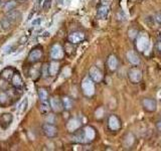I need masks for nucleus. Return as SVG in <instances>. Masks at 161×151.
<instances>
[{"label": "nucleus", "mask_w": 161, "mask_h": 151, "mask_svg": "<svg viewBox=\"0 0 161 151\" xmlns=\"http://www.w3.org/2000/svg\"><path fill=\"white\" fill-rule=\"evenodd\" d=\"M82 89L86 96L91 97L95 94V85L91 78H86L82 82Z\"/></svg>", "instance_id": "1"}, {"label": "nucleus", "mask_w": 161, "mask_h": 151, "mask_svg": "<svg viewBox=\"0 0 161 151\" xmlns=\"http://www.w3.org/2000/svg\"><path fill=\"white\" fill-rule=\"evenodd\" d=\"M42 131L45 134V136L49 137V138H53V137H56L58 135V129L53 124H49V123L43 124Z\"/></svg>", "instance_id": "2"}, {"label": "nucleus", "mask_w": 161, "mask_h": 151, "mask_svg": "<svg viewBox=\"0 0 161 151\" xmlns=\"http://www.w3.org/2000/svg\"><path fill=\"white\" fill-rule=\"evenodd\" d=\"M142 105L145 110L148 111V112H154L157 109V103H156L155 100L151 99V98H145L142 101Z\"/></svg>", "instance_id": "3"}, {"label": "nucleus", "mask_w": 161, "mask_h": 151, "mask_svg": "<svg viewBox=\"0 0 161 151\" xmlns=\"http://www.w3.org/2000/svg\"><path fill=\"white\" fill-rule=\"evenodd\" d=\"M51 56L53 60H60L64 56V49L60 45H54L51 49Z\"/></svg>", "instance_id": "4"}, {"label": "nucleus", "mask_w": 161, "mask_h": 151, "mask_svg": "<svg viewBox=\"0 0 161 151\" xmlns=\"http://www.w3.org/2000/svg\"><path fill=\"white\" fill-rule=\"evenodd\" d=\"M128 76L132 83H139L142 80V72L138 69H131L128 72Z\"/></svg>", "instance_id": "5"}, {"label": "nucleus", "mask_w": 161, "mask_h": 151, "mask_svg": "<svg viewBox=\"0 0 161 151\" xmlns=\"http://www.w3.org/2000/svg\"><path fill=\"white\" fill-rule=\"evenodd\" d=\"M148 45H149V39L146 36H139L138 39H137V43L136 47L138 49L139 51H144V50L147 49Z\"/></svg>", "instance_id": "6"}, {"label": "nucleus", "mask_w": 161, "mask_h": 151, "mask_svg": "<svg viewBox=\"0 0 161 151\" xmlns=\"http://www.w3.org/2000/svg\"><path fill=\"white\" fill-rule=\"evenodd\" d=\"M90 77L94 82H101L103 80V74L97 67H92L90 70Z\"/></svg>", "instance_id": "7"}, {"label": "nucleus", "mask_w": 161, "mask_h": 151, "mask_svg": "<svg viewBox=\"0 0 161 151\" xmlns=\"http://www.w3.org/2000/svg\"><path fill=\"white\" fill-rule=\"evenodd\" d=\"M109 128L111 129L112 131H117L120 129V120H119V118L117 117V116L115 115H111L110 118H109Z\"/></svg>", "instance_id": "8"}, {"label": "nucleus", "mask_w": 161, "mask_h": 151, "mask_svg": "<svg viewBox=\"0 0 161 151\" xmlns=\"http://www.w3.org/2000/svg\"><path fill=\"white\" fill-rule=\"evenodd\" d=\"M41 56H42V51H41V49H34L29 52V54H28V61L31 63L38 62L41 58Z\"/></svg>", "instance_id": "9"}, {"label": "nucleus", "mask_w": 161, "mask_h": 151, "mask_svg": "<svg viewBox=\"0 0 161 151\" xmlns=\"http://www.w3.org/2000/svg\"><path fill=\"white\" fill-rule=\"evenodd\" d=\"M109 12H110V9H109L108 6H106V5L100 6L97 10V18L99 19V20H105L108 17Z\"/></svg>", "instance_id": "10"}, {"label": "nucleus", "mask_w": 161, "mask_h": 151, "mask_svg": "<svg viewBox=\"0 0 161 151\" xmlns=\"http://www.w3.org/2000/svg\"><path fill=\"white\" fill-rule=\"evenodd\" d=\"M85 39V34L80 31H76L73 32L69 35V40L71 43H80Z\"/></svg>", "instance_id": "11"}, {"label": "nucleus", "mask_w": 161, "mask_h": 151, "mask_svg": "<svg viewBox=\"0 0 161 151\" xmlns=\"http://www.w3.org/2000/svg\"><path fill=\"white\" fill-rule=\"evenodd\" d=\"M11 84L15 89H21L23 86L22 79L18 73H14L11 77Z\"/></svg>", "instance_id": "12"}, {"label": "nucleus", "mask_w": 161, "mask_h": 151, "mask_svg": "<svg viewBox=\"0 0 161 151\" xmlns=\"http://www.w3.org/2000/svg\"><path fill=\"white\" fill-rule=\"evenodd\" d=\"M51 107L54 112H60L64 108L62 101H60L58 98H51Z\"/></svg>", "instance_id": "13"}, {"label": "nucleus", "mask_w": 161, "mask_h": 151, "mask_svg": "<svg viewBox=\"0 0 161 151\" xmlns=\"http://www.w3.org/2000/svg\"><path fill=\"white\" fill-rule=\"evenodd\" d=\"M80 127V120H78V119H76V118L71 119L67 124V130H69V132H74V131L78 130Z\"/></svg>", "instance_id": "14"}, {"label": "nucleus", "mask_w": 161, "mask_h": 151, "mask_svg": "<svg viewBox=\"0 0 161 151\" xmlns=\"http://www.w3.org/2000/svg\"><path fill=\"white\" fill-rule=\"evenodd\" d=\"M127 58L132 65H138L140 63V58H139L137 54L135 51H133V50H129L127 52Z\"/></svg>", "instance_id": "15"}, {"label": "nucleus", "mask_w": 161, "mask_h": 151, "mask_svg": "<svg viewBox=\"0 0 161 151\" xmlns=\"http://www.w3.org/2000/svg\"><path fill=\"white\" fill-rule=\"evenodd\" d=\"M108 67L109 69L111 70V71H116L117 67H118V60H117V58L115 56H110L108 58Z\"/></svg>", "instance_id": "16"}, {"label": "nucleus", "mask_w": 161, "mask_h": 151, "mask_svg": "<svg viewBox=\"0 0 161 151\" xmlns=\"http://www.w3.org/2000/svg\"><path fill=\"white\" fill-rule=\"evenodd\" d=\"M84 135H85V139H86L87 141H92L96 136L95 130L92 127H87L84 131Z\"/></svg>", "instance_id": "17"}, {"label": "nucleus", "mask_w": 161, "mask_h": 151, "mask_svg": "<svg viewBox=\"0 0 161 151\" xmlns=\"http://www.w3.org/2000/svg\"><path fill=\"white\" fill-rule=\"evenodd\" d=\"M12 24H13V22H12V21L10 20L7 16L3 17V18L0 20V26H1V28L2 29H4V30L9 29V28L11 27Z\"/></svg>", "instance_id": "18"}, {"label": "nucleus", "mask_w": 161, "mask_h": 151, "mask_svg": "<svg viewBox=\"0 0 161 151\" xmlns=\"http://www.w3.org/2000/svg\"><path fill=\"white\" fill-rule=\"evenodd\" d=\"M58 67H60L58 63H56V62L51 63V65H49V75H51V76H56V74H58Z\"/></svg>", "instance_id": "19"}, {"label": "nucleus", "mask_w": 161, "mask_h": 151, "mask_svg": "<svg viewBox=\"0 0 161 151\" xmlns=\"http://www.w3.org/2000/svg\"><path fill=\"white\" fill-rule=\"evenodd\" d=\"M27 106H28V99L27 98H24L21 103L18 105V108H17V111H18V114H22L26 111L27 109Z\"/></svg>", "instance_id": "20"}, {"label": "nucleus", "mask_w": 161, "mask_h": 151, "mask_svg": "<svg viewBox=\"0 0 161 151\" xmlns=\"http://www.w3.org/2000/svg\"><path fill=\"white\" fill-rule=\"evenodd\" d=\"M12 122V116L11 114H3L0 118V123H6L8 126L10 125V123Z\"/></svg>", "instance_id": "21"}, {"label": "nucleus", "mask_w": 161, "mask_h": 151, "mask_svg": "<svg viewBox=\"0 0 161 151\" xmlns=\"http://www.w3.org/2000/svg\"><path fill=\"white\" fill-rule=\"evenodd\" d=\"M51 103H49V101H44V102H41L40 103V112L45 114L47 113L49 111V109H51Z\"/></svg>", "instance_id": "22"}, {"label": "nucleus", "mask_w": 161, "mask_h": 151, "mask_svg": "<svg viewBox=\"0 0 161 151\" xmlns=\"http://www.w3.org/2000/svg\"><path fill=\"white\" fill-rule=\"evenodd\" d=\"M133 143H134V136L132 134H128L126 136V138L124 139V145L126 147H131Z\"/></svg>", "instance_id": "23"}, {"label": "nucleus", "mask_w": 161, "mask_h": 151, "mask_svg": "<svg viewBox=\"0 0 161 151\" xmlns=\"http://www.w3.org/2000/svg\"><path fill=\"white\" fill-rule=\"evenodd\" d=\"M38 97L40 99V102H44L47 101L49 99V95H47V92L44 89H40L38 90Z\"/></svg>", "instance_id": "24"}, {"label": "nucleus", "mask_w": 161, "mask_h": 151, "mask_svg": "<svg viewBox=\"0 0 161 151\" xmlns=\"http://www.w3.org/2000/svg\"><path fill=\"white\" fill-rule=\"evenodd\" d=\"M62 105H64V108L65 109L69 110V109L71 108V106H73V102H71V100L69 99V98L65 97L64 99H62Z\"/></svg>", "instance_id": "25"}, {"label": "nucleus", "mask_w": 161, "mask_h": 151, "mask_svg": "<svg viewBox=\"0 0 161 151\" xmlns=\"http://www.w3.org/2000/svg\"><path fill=\"white\" fill-rule=\"evenodd\" d=\"M41 23H42V18L41 17H36L31 21V26H40Z\"/></svg>", "instance_id": "26"}, {"label": "nucleus", "mask_w": 161, "mask_h": 151, "mask_svg": "<svg viewBox=\"0 0 161 151\" xmlns=\"http://www.w3.org/2000/svg\"><path fill=\"white\" fill-rule=\"evenodd\" d=\"M51 1H53V0H44V1H43V9L44 10H49V8L51 7Z\"/></svg>", "instance_id": "27"}, {"label": "nucleus", "mask_w": 161, "mask_h": 151, "mask_svg": "<svg viewBox=\"0 0 161 151\" xmlns=\"http://www.w3.org/2000/svg\"><path fill=\"white\" fill-rule=\"evenodd\" d=\"M156 127H157V129L161 132V120H159V121L157 122V124H156Z\"/></svg>", "instance_id": "28"}, {"label": "nucleus", "mask_w": 161, "mask_h": 151, "mask_svg": "<svg viewBox=\"0 0 161 151\" xmlns=\"http://www.w3.org/2000/svg\"><path fill=\"white\" fill-rule=\"evenodd\" d=\"M155 19H156V21H158L159 23H161V14H157V15H156Z\"/></svg>", "instance_id": "29"}, {"label": "nucleus", "mask_w": 161, "mask_h": 151, "mask_svg": "<svg viewBox=\"0 0 161 151\" xmlns=\"http://www.w3.org/2000/svg\"><path fill=\"white\" fill-rule=\"evenodd\" d=\"M17 1H25V0H17Z\"/></svg>", "instance_id": "30"}, {"label": "nucleus", "mask_w": 161, "mask_h": 151, "mask_svg": "<svg viewBox=\"0 0 161 151\" xmlns=\"http://www.w3.org/2000/svg\"><path fill=\"white\" fill-rule=\"evenodd\" d=\"M0 5H1V0H0Z\"/></svg>", "instance_id": "31"}, {"label": "nucleus", "mask_w": 161, "mask_h": 151, "mask_svg": "<svg viewBox=\"0 0 161 151\" xmlns=\"http://www.w3.org/2000/svg\"><path fill=\"white\" fill-rule=\"evenodd\" d=\"M160 40H161V34H160Z\"/></svg>", "instance_id": "32"}]
</instances>
